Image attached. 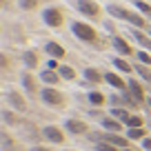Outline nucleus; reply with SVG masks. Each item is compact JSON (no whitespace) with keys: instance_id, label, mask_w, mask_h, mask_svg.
<instances>
[{"instance_id":"c756f323","label":"nucleus","mask_w":151,"mask_h":151,"mask_svg":"<svg viewBox=\"0 0 151 151\" xmlns=\"http://www.w3.org/2000/svg\"><path fill=\"white\" fill-rule=\"evenodd\" d=\"M93 149L96 151H122V149H118V147L109 145V142H98V145H93Z\"/></svg>"},{"instance_id":"dca6fc26","label":"nucleus","mask_w":151,"mask_h":151,"mask_svg":"<svg viewBox=\"0 0 151 151\" xmlns=\"http://www.w3.org/2000/svg\"><path fill=\"white\" fill-rule=\"evenodd\" d=\"M40 80H42L47 87H56L58 82L62 80V78H60V73H58V71H53V69H45V71H40Z\"/></svg>"},{"instance_id":"a211bd4d","label":"nucleus","mask_w":151,"mask_h":151,"mask_svg":"<svg viewBox=\"0 0 151 151\" xmlns=\"http://www.w3.org/2000/svg\"><path fill=\"white\" fill-rule=\"evenodd\" d=\"M111 118H116L122 124H127V120L131 118V111H129L127 107H111Z\"/></svg>"},{"instance_id":"e433bc0d","label":"nucleus","mask_w":151,"mask_h":151,"mask_svg":"<svg viewBox=\"0 0 151 151\" xmlns=\"http://www.w3.org/2000/svg\"><path fill=\"white\" fill-rule=\"evenodd\" d=\"M67 151H69V149H67Z\"/></svg>"},{"instance_id":"b1692460","label":"nucleus","mask_w":151,"mask_h":151,"mask_svg":"<svg viewBox=\"0 0 151 151\" xmlns=\"http://www.w3.org/2000/svg\"><path fill=\"white\" fill-rule=\"evenodd\" d=\"M124 136H127L129 140H145V138H147V129H145V127L127 129V133H124Z\"/></svg>"},{"instance_id":"bb28decb","label":"nucleus","mask_w":151,"mask_h":151,"mask_svg":"<svg viewBox=\"0 0 151 151\" xmlns=\"http://www.w3.org/2000/svg\"><path fill=\"white\" fill-rule=\"evenodd\" d=\"M133 69H136V73L142 76V80H147V82L151 85V69H149V67H147V65H145V67H142V65H136Z\"/></svg>"},{"instance_id":"f8f14e48","label":"nucleus","mask_w":151,"mask_h":151,"mask_svg":"<svg viewBox=\"0 0 151 151\" xmlns=\"http://www.w3.org/2000/svg\"><path fill=\"white\" fill-rule=\"evenodd\" d=\"M127 82H129V93H131L133 98H136L138 102L142 104V102H145V100H147V93H145V87H142L140 82L136 80V78H129Z\"/></svg>"},{"instance_id":"0eeeda50","label":"nucleus","mask_w":151,"mask_h":151,"mask_svg":"<svg viewBox=\"0 0 151 151\" xmlns=\"http://www.w3.org/2000/svg\"><path fill=\"white\" fill-rule=\"evenodd\" d=\"M76 9L82 16H89V18H98L100 16V5L96 0H76Z\"/></svg>"},{"instance_id":"72a5a7b5","label":"nucleus","mask_w":151,"mask_h":151,"mask_svg":"<svg viewBox=\"0 0 151 151\" xmlns=\"http://www.w3.org/2000/svg\"><path fill=\"white\" fill-rule=\"evenodd\" d=\"M122 151H136V149H131V147H127V149H122Z\"/></svg>"},{"instance_id":"2f4dec72","label":"nucleus","mask_w":151,"mask_h":151,"mask_svg":"<svg viewBox=\"0 0 151 151\" xmlns=\"http://www.w3.org/2000/svg\"><path fill=\"white\" fill-rule=\"evenodd\" d=\"M140 142H142V149H145V151H151V138L149 136H147L145 140H140Z\"/></svg>"},{"instance_id":"20e7f679","label":"nucleus","mask_w":151,"mask_h":151,"mask_svg":"<svg viewBox=\"0 0 151 151\" xmlns=\"http://www.w3.org/2000/svg\"><path fill=\"white\" fill-rule=\"evenodd\" d=\"M5 100H7V104H9V109H14L16 113H24V111H27V100H24L16 89H9V91H7Z\"/></svg>"},{"instance_id":"cd10ccee","label":"nucleus","mask_w":151,"mask_h":151,"mask_svg":"<svg viewBox=\"0 0 151 151\" xmlns=\"http://www.w3.org/2000/svg\"><path fill=\"white\" fill-rule=\"evenodd\" d=\"M38 2H40V0H18V7L22 11H31V9L38 7Z\"/></svg>"},{"instance_id":"a878e982","label":"nucleus","mask_w":151,"mask_h":151,"mask_svg":"<svg viewBox=\"0 0 151 151\" xmlns=\"http://www.w3.org/2000/svg\"><path fill=\"white\" fill-rule=\"evenodd\" d=\"M127 129H136V127H145V118L142 116H138V113H131V118L127 120V124H124Z\"/></svg>"},{"instance_id":"393cba45","label":"nucleus","mask_w":151,"mask_h":151,"mask_svg":"<svg viewBox=\"0 0 151 151\" xmlns=\"http://www.w3.org/2000/svg\"><path fill=\"white\" fill-rule=\"evenodd\" d=\"M133 7H136L138 14H142L145 18H151V5L142 2V0H133Z\"/></svg>"},{"instance_id":"5701e85b","label":"nucleus","mask_w":151,"mask_h":151,"mask_svg":"<svg viewBox=\"0 0 151 151\" xmlns=\"http://www.w3.org/2000/svg\"><path fill=\"white\" fill-rule=\"evenodd\" d=\"M113 67H116L120 73H133V71H136L127 60H124V58H113Z\"/></svg>"},{"instance_id":"6e6552de","label":"nucleus","mask_w":151,"mask_h":151,"mask_svg":"<svg viewBox=\"0 0 151 151\" xmlns=\"http://www.w3.org/2000/svg\"><path fill=\"white\" fill-rule=\"evenodd\" d=\"M20 85H22V89L27 91L29 96H36V91H38V82H36V76H33L29 69H24L22 73H20Z\"/></svg>"},{"instance_id":"1a4fd4ad","label":"nucleus","mask_w":151,"mask_h":151,"mask_svg":"<svg viewBox=\"0 0 151 151\" xmlns=\"http://www.w3.org/2000/svg\"><path fill=\"white\" fill-rule=\"evenodd\" d=\"M104 82L111 85L113 89H118V91H127L129 89V82H124V78L120 73H116V71H104Z\"/></svg>"},{"instance_id":"4be33fe9","label":"nucleus","mask_w":151,"mask_h":151,"mask_svg":"<svg viewBox=\"0 0 151 151\" xmlns=\"http://www.w3.org/2000/svg\"><path fill=\"white\" fill-rule=\"evenodd\" d=\"M87 100H89L91 107H102L104 102H107V98H104V93H100V91H89V96H87Z\"/></svg>"},{"instance_id":"412c9836","label":"nucleus","mask_w":151,"mask_h":151,"mask_svg":"<svg viewBox=\"0 0 151 151\" xmlns=\"http://www.w3.org/2000/svg\"><path fill=\"white\" fill-rule=\"evenodd\" d=\"M2 122H5V127H16V124H20V118L16 113H11V109H2Z\"/></svg>"},{"instance_id":"4468645a","label":"nucleus","mask_w":151,"mask_h":151,"mask_svg":"<svg viewBox=\"0 0 151 151\" xmlns=\"http://www.w3.org/2000/svg\"><path fill=\"white\" fill-rule=\"evenodd\" d=\"M82 76H85V80L89 82V85H100V82L104 80V73H100L96 67H85Z\"/></svg>"},{"instance_id":"ddd939ff","label":"nucleus","mask_w":151,"mask_h":151,"mask_svg":"<svg viewBox=\"0 0 151 151\" xmlns=\"http://www.w3.org/2000/svg\"><path fill=\"white\" fill-rule=\"evenodd\" d=\"M131 36H133V40H136V42L140 45L142 49L151 51V36H147V33H145V29H138V27H133V29H131Z\"/></svg>"},{"instance_id":"4c0bfd02","label":"nucleus","mask_w":151,"mask_h":151,"mask_svg":"<svg viewBox=\"0 0 151 151\" xmlns=\"http://www.w3.org/2000/svg\"><path fill=\"white\" fill-rule=\"evenodd\" d=\"M149 20H151V18H149Z\"/></svg>"},{"instance_id":"6ab92c4d","label":"nucleus","mask_w":151,"mask_h":151,"mask_svg":"<svg viewBox=\"0 0 151 151\" xmlns=\"http://www.w3.org/2000/svg\"><path fill=\"white\" fill-rule=\"evenodd\" d=\"M22 62H24V69H36L38 67V53L36 51H24L22 53Z\"/></svg>"},{"instance_id":"c85d7f7f","label":"nucleus","mask_w":151,"mask_h":151,"mask_svg":"<svg viewBox=\"0 0 151 151\" xmlns=\"http://www.w3.org/2000/svg\"><path fill=\"white\" fill-rule=\"evenodd\" d=\"M136 58L140 60V65H147V67L151 65V53L147 51V49H140V51L136 53Z\"/></svg>"},{"instance_id":"f3484780","label":"nucleus","mask_w":151,"mask_h":151,"mask_svg":"<svg viewBox=\"0 0 151 151\" xmlns=\"http://www.w3.org/2000/svg\"><path fill=\"white\" fill-rule=\"evenodd\" d=\"M45 51L49 53L51 58H56V60H60V58H65V47L62 45H58V42H53V40H49L47 45H45Z\"/></svg>"},{"instance_id":"f03ea898","label":"nucleus","mask_w":151,"mask_h":151,"mask_svg":"<svg viewBox=\"0 0 151 151\" xmlns=\"http://www.w3.org/2000/svg\"><path fill=\"white\" fill-rule=\"evenodd\" d=\"M40 100H42L47 107H65V96H62V91H58L56 87H45V89H40Z\"/></svg>"},{"instance_id":"423d86ee","label":"nucleus","mask_w":151,"mask_h":151,"mask_svg":"<svg viewBox=\"0 0 151 151\" xmlns=\"http://www.w3.org/2000/svg\"><path fill=\"white\" fill-rule=\"evenodd\" d=\"M65 131L71 133V136H87V133H89V124H87L85 120L69 118V120H65Z\"/></svg>"},{"instance_id":"9b49d317","label":"nucleus","mask_w":151,"mask_h":151,"mask_svg":"<svg viewBox=\"0 0 151 151\" xmlns=\"http://www.w3.org/2000/svg\"><path fill=\"white\" fill-rule=\"evenodd\" d=\"M111 45H113V49L120 53V56H133V49H131V45L124 40L122 36H111Z\"/></svg>"},{"instance_id":"aec40b11","label":"nucleus","mask_w":151,"mask_h":151,"mask_svg":"<svg viewBox=\"0 0 151 151\" xmlns=\"http://www.w3.org/2000/svg\"><path fill=\"white\" fill-rule=\"evenodd\" d=\"M58 73H60V78H62V80H67V82H73L76 80V69L71 65H60Z\"/></svg>"},{"instance_id":"7c9ffc66","label":"nucleus","mask_w":151,"mask_h":151,"mask_svg":"<svg viewBox=\"0 0 151 151\" xmlns=\"http://www.w3.org/2000/svg\"><path fill=\"white\" fill-rule=\"evenodd\" d=\"M47 69H53V71H58V69H60V65H58V60H56V58H49Z\"/></svg>"},{"instance_id":"473e14b6","label":"nucleus","mask_w":151,"mask_h":151,"mask_svg":"<svg viewBox=\"0 0 151 151\" xmlns=\"http://www.w3.org/2000/svg\"><path fill=\"white\" fill-rule=\"evenodd\" d=\"M31 151H51L49 147H42V145H36V147H31Z\"/></svg>"},{"instance_id":"f257e3e1","label":"nucleus","mask_w":151,"mask_h":151,"mask_svg":"<svg viewBox=\"0 0 151 151\" xmlns=\"http://www.w3.org/2000/svg\"><path fill=\"white\" fill-rule=\"evenodd\" d=\"M71 33H73L80 42H89V45H93L96 40H98V31H96L91 24H87V22H80V20H73L71 22Z\"/></svg>"},{"instance_id":"39448f33","label":"nucleus","mask_w":151,"mask_h":151,"mask_svg":"<svg viewBox=\"0 0 151 151\" xmlns=\"http://www.w3.org/2000/svg\"><path fill=\"white\" fill-rule=\"evenodd\" d=\"M40 136H42L47 142H53V145H62V142H65V131H62L60 127H56V124H47V127H42Z\"/></svg>"},{"instance_id":"f704fd0d","label":"nucleus","mask_w":151,"mask_h":151,"mask_svg":"<svg viewBox=\"0 0 151 151\" xmlns=\"http://www.w3.org/2000/svg\"><path fill=\"white\" fill-rule=\"evenodd\" d=\"M147 102H149V104H151V98H147Z\"/></svg>"},{"instance_id":"2eb2a0df","label":"nucleus","mask_w":151,"mask_h":151,"mask_svg":"<svg viewBox=\"0 0 151 151\" xmlns=\"http://www.w3.org/2000/svg\"><path fill=\"white\" fill-rule=\"evenodd\" d=\"M100 127L104 129V131H111V133H120L124 129V124L120 122V120H116V118H107L104 116L102 120H100Z\"/></svg>"},{"instance_id":"9d476101","label":"nucleus","mask_w":151,"mask_h":151,"mask_svg":"<svg viewBox=\"0 0 151 151\" xmlns=\"http://www.w3.org/2000/svg\"><path fill=\"white\" fill-rule=\"evenodd\" d=\"M107 14L113 16V18H118V20H124V22H129V18H131V9H127L122 5H116V2L107 5Z\"/></svg>"},{"instance_id":"c9c22d12","label":"nucleus","mask_w":151,"mask_h":151,"mask_svg":"<svg viewBox=\"0 0 151 151\" xmlns=\"http://www.w3.org/2000/svg\"><path fill=\"white\" fill-rule=\"evenodd\" d=\"M149 36H151V29H149Z\"/></svg>"},{"instance_id":"7ed1b4c3","label":"nucleus","mask_w":151,"mask_h":151,"mask_svg":"<svg viewBox=\"0 0 151 151\" xmlns=\"http://www.w3.org/2000/svg\"><path fill=\"white\" fill-rule=\"evenodd\" d=\"M42 22L47 24V27H51V29H58L65 22V16H62V11L58 9V7H47V9L42 11Z\"/></svg>"}]
</instances>
